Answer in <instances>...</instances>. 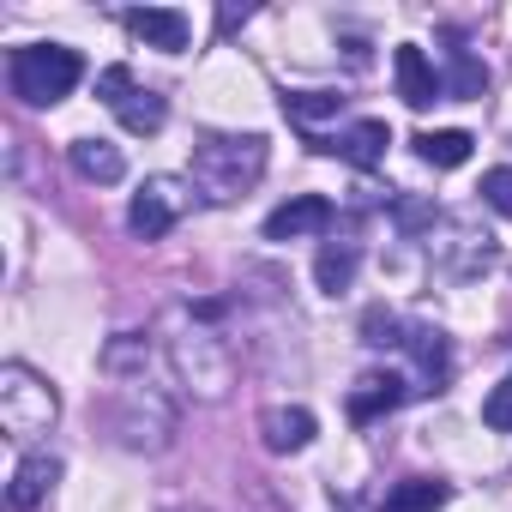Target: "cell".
Instances as JSON below:
<instances>
[{"instance_id": "obj_23", "label": "cell", "mask_w": 512, "mask_h": 512, "mask_svg": "<svg viewBox=\"0 0 512 512\" xmlns=\"http://www.w3.org/2000/svg\"><path fill=\"white\" fill-rule=\"evenodd\" d=\"M482 199H488L500 217H512V169H488V175H482Z\"/></svg>"}, {"instance_id": "obj_4", "label": "cell", "mask_w": 512, "mask_h": 512, "mask_svg": "<svg viewBox=\"0 0 512 512\" xmlns=\"http://www.w3.org/2000/svg\"><path fill=\"white\" fill-rule=\"evenodd\" d=\"M187 205H193L187 181H175V175H151V181L133 193L127 223H133V235H139V241H163V235L187 217Z\"/></svg>"}, {"instance_id": "obj_8", "label": "cell", "mask_w": 512, "mask_h": 512, "mask_svg": "<svg viewBox=\"0 0 512 512\" xmlns=\"http://www.w3.org/2000/svg\"><path fill=\"white\" fill-rule=\"evenodd\" d=\"M404 350L416 356V392H440L452 380V350H446V332L434 326H404Z\"/></svg>"}, {"instance_id": "obj_3", "label": "cell", "mask_w": 512, "mask_h": 512, "mask_svg": "<svg viewBox=\"0 0 512 512\" xmlns=\"http://www.w3.org/2000/svg\"><path fill=\"white\" fill-rule=\"evenodd\" d=\"M79 73H85V61H79L73 49H61V43H31V49H13V97H19V103H31V109L73 97Z\"/></svg>"}, {"instance_id": "obj_7", "label": "cell", "mask_w": 512, "mask_h": 512, "mask_svg": "<svg viewBox=\"0 0 512 512\" xmlns=\"http://www.w3.org/2000/svg\"><path fill=\"white\" fill-rule=\"evenodd\" d=\"M320 229H332V199H320V193H302V199H290L266 217V241H302V235H320Z\"/></svg>"}, {"instance_id": "obj_21", "label": "cell", "mask_w": 512, "mask_h": 512, "mask_svg": "<svg viewBox=\"0 0 512 512\" xmlns=\"http://www.w3.org/2000/svg\"><path fill=\"white\" fill-rule=\"evenodd\" d=\"M362 344H374V350L404 344V320H398L392 308H368V314H362Z\"/></svg>"}, {"instance_id": "obj_5", "label": "cell", "mask_w": 512, "mask_h": 512, "mask_svg": "<svg viewBox=\"0 0 512 512\" xmlns=\"http://www.w3.org/2000/svg\"><path fill=\"white\" fill-rule=\"evenodd\" d=\"M169 362H175V374L181 380H193L205 398H223L229 392V356H223V344L211 338V332H181V338H169Z\"/></svg>"}, {"instance_id": "obj_15", "label": "cell", "mask_w": 512, "mask_h": 512, "mask_svg": "<svg viewBox=\"0 0 512 512\" xmlns=\"http://www.w3.org/2000/svg\"><path fill=\"white\" fill-rule=\"evenodd\" d=\"M446 494H452V488H446L440 476H410V482H398V488L380 494V512H440Z\"/></svg>"}, {"instance_id": "obj_11", "label": "cell", "mask_w": 512, "mask_h": 512, "mask_svg": "<svg viewBox=\"0 0 512 512\" xmlns=\"http://www.w3.org/2000/svg\"><path fill=\"white\" fill-rule=\"evenodd\" d=\"M392 67H398V97H404L410 109H428V103H440V97H446L440 73L428 67V55H422L416 43H404V49L392 55Z\"/></svg>"}, {"instance_id": "obj_10", "label": "cell", "mask_w": 512, "mask_h": 512, "mask_svg": "<svg viewBox=\"0 0 512 512\" xmlns=\"http://www.w3.org/2000/svg\"><path fill=\"white\" fill-rule=\"evenodd\" d=\"M127 31H133L139 43L163 49V55H181V49H187V37H193L187 13H175V7H139V13H127Z\"/></svg>"}, {"instance_id": "obj_20", "label": "cell", "mask_w": 512, "mask_h": 512, "mask_svg": "<svg viewBox=\"0 0 512 512\" xmlns=\"http://www.w3.org/2000/svg\"><path fill=\"white\" fill-rule=\"evenodd\" d=\"M488 91V67L470 49H452V73H446V97H482Z\"/></svg>"}, {"instance_id": "obj_6", "label": "cell", "mask_w": 512, "mask_h": 512, "mask_svg": "<svg viewBox=\"0 0 512 512\" xmlns=\"http://www.w3.org/2000/svg\"><path fill=\"white\" fill-rule=\"evenodd\" d=\"M97 97L121 115V127H127V133H157V127L169 121V103H163L157 91H139L127 67H109V73L97 79Z\"/></svg>"}, {"instance_id": "obj_18", "label": "cell", "mask_w": 512, "mask_h": 512, "mask_svg": "<svg viewBox=\"0 0 512 512\" xmlns=\"http://www.w3.org/2000/svg\"><path fill=\"white\" fill-rule=\"evenodd\" d=\"M470 133H458V127H446V133H416V151L434 163V169H458L464 157H470Z\"/></svg>"}, {"instance_id": "obj_1", "label": "cell", "mask_w": 512, "mask_h": 512, "mask_svg": "<svg viewBox=\"0 0 512 512\" xmlns=\"http://www.w3.org/2000/svg\"><path fill=\"white\" fill-rule=\"evenodd\" d=\"M260 175H266V139L260 133H211L193 145V187L211 205L241 199Z\"/></svg>"}, {"instance_id": "obj_22", "label": "cell", "mask_w": 512, "mask_h": 512, "mask_svg": "<svg viewBox=\"0 0 512 512\" xmlns=\"http://www.w3.org/2000/svg\"><path fill=\"white\" fill-rule=\"evenodd\" d=\"M482 422H488L494 434H512V374H506V380L482 398Z\"/></svg>"}, {"instance_id": "obj_19", "label": "cell", "mask_w": 512, "mask_h": 512, "mask_svg": "<svg viewBox=\"0 0 512 512\" xmlns=\"http://www.w3.org/2000/svg\"><path fill=\"white\" fill-rule=\"evenodd\" d=\"M284 115L302 121V127H314V121L344 115V97H338V91H290V97H284Z\"/></svg>"}, {"instance_id": "obj_16", "label": "cell", "mask_w": 512, "mask_h": 512, "mask_svg": "<svg viewBox=\"0 0 512 512\" xmlns=\"http://www.w3.org/2000/svg\"><path fill=\"white\" fill-rule=\"evenodd\" d=\"M356 266H362L356 241H326V247H320V260H314V278H320L326 296H344V290L356 284Z\"/></svg>"}, {"instance_id": "obj_14", "label": "cell", "mask_w": 512, "mask_h": 512, "mask_svg": "<svg viewBox=\"0 0 512 512\" xmlns=\"http://www.w3.org/2000/svg\"><path fill=\"white\" fill-rule=\"evenodd\" d=\"M260 434H266L272 452H302V446L314 440V416H308L302 404H278V410L260 416Z\"/></svg>"}, {"instance_id": "obj_9", "label": "cell", "mask_w": 512, "mask_h": 512, "mask_svg": "<svg viewBox=\"0 0 512 512\" xmlns=\"http://www.w3.org/2000/svg\"><path fill=\"white\" fill-rule=\"evenodd\" d=\"M404 398H410L404 374H392V368L380 374V368H374V374H362V380L350 386V422H380V416L398 410Z\"/></svg>"}, {"instance_id": "obj_2", "label": "cell", "mask_w": 512, "mask_h": 512, "mask_svg": "<svg viewBox=\"0 0 512 512\" xmlns=\"http://www.w3.org/2000/svg\"><path fill=\"white\" fill-rule=\"evenodd\" d=\"M55 416H61V398H55V386H49L37 368H25V362H7V368H0V428H7L13 440L49 434Z\"/></svg>"}, {"instance_id": "obj_13", "label": "cell", "mask_w": 512, "mask_h": 512, "mask_svg": "<svg viewBox=\"0 0 512 512\" xmlns=\"http://www.w3.org/2000/svg\"><path fill=\"white\" fill-rule=\"evenodd\" d=\"M55 482H61V464H55L49 452L25 458V464H19V476H13V488H7V512H37V500H43Z\"/></svg>"}, {"instance_id": "obj_12", "label": "cell", "mask_w": 512, "mask_h": 512, "mask_svg": "<svg viewBox=\"0 0 512 512\" xmlns=\"http://www.w3.org/2000/svg\"><path fill=\"white\" fill-rule=\"evenodd\" d=\"M386 145H392V127H386V121H356L350 133H338V139H320L314 151H338V157H350L356 169H374V163L386 157Z\"/></svg>"}, {"instance_id": "obj_17", "label": "cell", "mask_w": 512, "mask_h": 512, "mask_svg": "<svg viewBox=\"0 0 512 512\" xmlns=\"http://www.w3.org/2000/svg\"><path fill=\"white\" fill-rule=\"evenodd\" d=\"M67 157H73V169H79L85 181H103V187L127 175V157H121L109 139H73V151H67Z\"/></svg>"}]
</instances>
